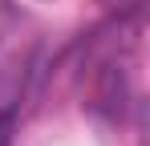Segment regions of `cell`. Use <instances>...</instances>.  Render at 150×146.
I'll return each instance as SVG.
<instances>
[{
	"mask_svg": "<svg viewBox=\"0 0 150 146\" xmlns=\"http://www.w3.org/2000/svg\"><path fill=\"white\" fill-rule=\"evenodd\" d=\"M12 138V114H0V146H8Z\"/></svg>",
	"mask_w": 150,
	"mask_h": 146,
	"instance_id": "obj_1",
	"label": "cell"
}]
</instances>
